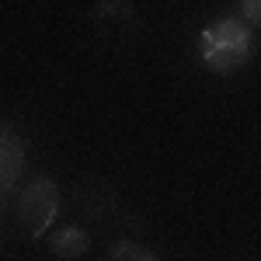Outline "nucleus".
I'll return each mask as SVG.
<instances>
[{
  "instance_id": "5",
  "label": "nucleus",
  "mask_w": 261,
  "mask_h": 261,
  "mask_svg": "<svg viewBox=\"0 0 261 261\" xmlns=\"http://www.w3.org/2000/svg\"><path fill=\"white\" fill-rule=\"evenodd\" d=\"M108 261H161L153 251H146L143 244H133V241H119L112 244L108 251Z\"/></svg>"
},
{
  "instance_id": "6",
  "label": "nucleus",
  "mask_w": 261,
  "mask_h": 261,
  "mask_svg": "<svg viewBox=\"0 0 261 261\" xmlns=\"http://www.w3.org/2000/svg\"><path fill=\"white\" fill-rule=\"evenodd\" d=\"M237 18L247 28H261V0H241L237 4Z\"/></svg>"
},
{
  "instance_id": "3",
  "label": "nucleus",
  "mask_w": 261,
  "mask_h": 261,
  "mask_svg": "<svg viewBox=\"0 0 261 261\" xmlns=\"http://www.w3.org/2000/svg\"><path fill=\"white\" fill-rule=\"evenodd\" d=\"M21 174H24V143H21L14 125H4L0 129V188H4V199H11L18 192Z\"/></svg>"
},
{
  "instance_id": "4",
  "label": "nucleus",
  "mask_w": 261,
  "mask_h": 261,
  "mask_svg": "<svg viewBox=\"0 0 261 261\" xmlns=\"http://www.w3.org/2000/svg\"><path fill=\"white\" fill-rule=\"evenodd\" d=\"M49 247H53L56 258L73 261V258H81L84 251L91 247V237L84 233L81 226H63V230H56V233L49 237Z\"/></svg>"
},
{
  "instance_id": "2",
  "label": "nucleus",
  "mask_w": 261,
  "mask_h": 261,
  "mask_svg": "<svg viewBox=\"0 0 261 261\" xmlns=\"http://www.w3.org/2000/svg\"><path fill=\"white\" fill-rule=\"evenodd\" d=\"M14 216L32 237H42L60 216V185L53 178H35L32 185H24L14 205Z\"/></svg>"
},
{
  "instance_id": "1",
  "label": "nucleus",
  "mask_w": 261,
  "mask_h": 261,
  "mask_svg": "<svg viewBox=\"0 0 261 261\" xmlns=\"http://www.w3.org/2000/svg\"><path fill=\"white\" fill-rule=\"evenodd\" d=\"M254 53V32L241 18H216L199 35V60L213 73H237Z\"/></svg>"
}]
</instances>
